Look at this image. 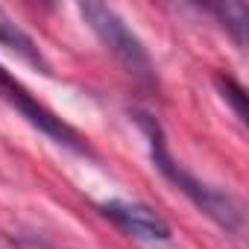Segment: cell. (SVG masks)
Returning <instances> with one entry per match:
<instances>
[{
  "instance_id": "6da1fadb",
  "label": "cell",
  "mask_w": 249,
  "mask_h": 249,
  "mask_svg": "<svg viewBox=\"0 0 249 249\" xmlns=\"http://www.w3.org/2000/svg\"><path fill=\"white\" fill-rule=\"evenodd\" d=\"M138 123H141V129H144V135H147V141H150V153H153L156 167H159L199 211H205L217 226H223L226 231H240V226H243V211H240L237 199H234L231 194H223V191H217V188L199 182L196 176H191V173L170 156L167 141H164V132H161V126H159L156 117L138 114Z\"/></svg>"
},
{
  "instance_id": "7a4b0ae2",
  "label": "cell",
  "mask_w": 249,
  "mask_h": 249,
  "mask_svg": "<svg viewBox=\"0 0 249 249\" xmlns=\"http://www.w3.org/2000/svg\"><path fill=\"white\" fill-rule=\"evenodd\" d=\"M79 15L94 30V36L106 44V50L132 76H138L141 82H156V71H153V59H150L147 47L114 9H108L103 3H79Z\"/></svg>"
},
{
  "instance_id": "3957f363",
  "label": "cell",
  "mask_w": 249,
  "mask_h": 249,
  "mask_svg": "<svg viewBox=\"0 0 249 249\" xmlns=\"http://www.w3.org/2000/svg\"><path fill=\"white\" fill-rule=\"evenodd\" d=\"M0 97H3L15 111H21L36 129H41L44 135H50L56 144H62V147H68V150H73V153H85V156H88V144L68 126L62 117H56L50 108H44V106H41L15 76H9L3 68H0Z\"/></svg>"
},
{
  "instance_id": "277c9868",
  "label": "cell",
  "mask_w": 249,
  "mask_h": 249,
  "mask_svg": "<svg viewBox=\"0 0 249 249\" xmlns=\"http://www.w3.org/2000/svg\"><path fill=\"white\" fill-rule=\"evenodd\" d=\"M100 211L114 223L120 226L126 234L138 237V240H147V243H164L170 240V226L147 205L141 202H126V199H108L100 205Z\"/></svg>"
},
{
  "instance_id": "5b68a950",
  "label": "cell",
  "mask_w": 249,
  "mask_h": 249,
  "mask_svg": "<svg viewBox=\"0 0 249 249\" xmlns=\"http://www.w3.org/2000/svg\"><path fill=\"white\" fill-rule=\"evenodd\" d=\"M0 44L3 47H9V50H15L24 62H30V65H36V68H41V71H47V62H44V56H41V50L36 47V41L0 9Z\"/></svg>"
},
{
  "instance_id": "8992f818",
  "label": "cell",
  "mask_w": 249,
  "mask_h": 249,
  "mask_svg": "<svg viewBox=\"0 0 249 249\" xmlns=\"http://www.w3.org/2000/svg\"><path fill=\"white\" fill-rule=\"evenodd\" d=\"M211 12L231 30L234 41L243 47L246 44V6L243 3H217V6H211Z\"/></svg>"
},
{
  "instance_id": "52a82bcc",
  "label": "cell",
  "mask_w": 249,
  "mask_h": 249,
  "mask_svg": "<svg viewBox=\"0 0 249 249\" xmlns=\"http://www.w3.org/2000/svg\"><path fill=\"white\" fill-rule=\"evenodd\" d=\"M217 85H220L223 97L234 106V114L243 117V114H246V97H243V88H240L231 76H217Z\"/></svg>"
},
{
  "instance_id": "ba28073f",
  "label": "cell",
  "mask_w": 249,
  "mask_h": 249,
  "mask_svg": "<svg viewBox=\"0 0 249 249\" xmlns=\"http://www.w3.org/2000/svg\"><path fill=\"white\" fill-rule=\"evenodd\" d=\"M15 246H18V249H50V246H47L41 237H36V234H33V237H18Z\"/></svg>"
}]
</instances>
